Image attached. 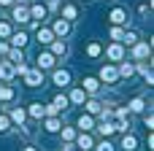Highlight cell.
Masks as SVG:
<instances>
[{
    "mask_svg": "<svg viewBox=\"0 0 154 151\" xmlns=\"http://www.w3.org/2000/svg\"><path fill=\"white\" fill-rule=\"evenodd\" d=\"M46 130H49V132H57V130H60V122H57V119H49V122H46Z\"/></svg>",
    "mask_w": 154,
    "mask_h": 151,
    "instance_id": "cell-29",
    "label": "cell"
},
{
    "mask_svg": "<svg viewBox=\"0 0 154 151\" xmlns=\"http://www.w3.org/2000/svg\"><path fill=\"white\" fill-rule=\"evenodd\" d=\"M122 41L133 46V43H138V35H135V32H125V38H122Z\"/></svg>",
    "mask_w": 154,
    "mask_h": 151,
    "instance_id": "cell-28",
    "label": "cell"
},
{
    "mask_svg": "<svg viewBox=\"0 0 154 151\" xmlns=\"http://www.w3.org/2000/svg\"><path fill=\"white\" fill-rule=\"evenodd\" d=\"M79 127L81 130H92V116H79Z\"/></svg>",
    "mask_w": 154,
    "mask_h": 151,
    "instance_id": "cell-21",
    "label": "cell"
},
{
    "mask_svg": "<svg viewBox=\"0 0 154 151\" xmlns=\"http://www.w3.org/2000/svg\"><path fill=\"white\" fill-rule=\"evenodd\" d=\"M68 81H70V73L68 70H54V84L57 86H65Z\"/></svg>",
    "mask_w": 154,
    "mask_h": 151,
    "instance_id": "cell-4",
    "label": "cell"
},
{
    "mask_svg": "<svg viewBox=\"0 0 154 151\" xmlns=\"http://www.w3.org/2000/svg\"><path fill=\"white\" fill-rule=\"evenodd\" d=\"M38 41H41V43H51V41H54V32L46 30V27H38Z\"/></svg>",
    "mask_w": 154,
    "mask_h": 151,
    "instance_id": "cell-6",
    "label": "cell"
},
{
    "mask_svg": "<svg viewBox=\"0 0 154 151\" xmlns=\"http://www.w3.org/2000/svg\"><path fill=\"white\" fill-rule=\"evenodd\" d=\"M111 22H114V24H125V22H127V11H125V8H114V11H111Z\"/></svg>",
    "mask_w": 154,
    "mask_h": 151,
    "instance_id": "cell-2",
    "label": "cell"
},
{
    "mask_svg": "<svg viewBox=\"0 0 154 151\" xmlns=\"http://www.w3.org/2000/svg\"><path fill=\"white\" fill-rule=\"evenodd\" d=\"M79 149H81V151H89V149H92V138H89L87 132L79 135Z\"/></svg>",
    "mask_w": 154,
    "mask_h": 151,
    "instance_id": "cell-11",
    "label": "cell"
},
{
    "mask_svg": "<svg viewBox=\"0 0 154 151\" xmlns=\"http://www.w3.org/2000/svg\"><path fill=\"white\" fill-rule=\"evenodd\" d=\"M24 151H35V149H24Z\"/></svg>",
    "mask_w": 154,
    "mask_h": 151,
    "instance_id": "cell-39",
    "label": "cell"
},
{
    "mask_svg": "<svg viewBox=\"0 0 154 151\" xmlns=\"http://www.w3.org/2000/svg\"><path fill=\"white\" fill-rule=\"evenodd\" d=\"M24 84H27V86H41V84H43L41 68H38V70H24Z\"/></svg>",
    "mask_w": 154,
    "mask_h": 151,
    "instance_id": "cell-1",
    "label": "cell"
},
{
    "mask_svg": "<svg viewBox=\"0 0 154 151\" xmlns=\"http://www.w3.org/2000/svg\"><path fill=\"white\" fill-rule=\"evenodd\" d=\"M97 89H100V81L97 78H84V92H92L95 95Z\"/></svg>",
    "mask_w": 154,
    "mask_h": 151,
    "instance_id": "cell-9",
    "label": "cell"
},
{
    "mask_svg": "<svg viewBox=\"0 0 154 151\" xmlns=\"http://www.w3.org/2000/svg\"><path fill=\"white\" fill-rule=\"evenodd\" d=\"M62 138H65V140H73V138H76V132H73L70 127H65V130H62Z\"/></svg>",
    "mask_w": 154,
    "mask_h": 151,
    "instance_id": "cell-32",
    "label": "cell"
},
{
    "mask_svg": "<svg viewBox=\"0 0 154 151\" xmlns=\"http://www.w3.org/2000/svg\"><path fill=\"white\" fill-rule=\"evenodd\" d=\"M11 119L22 124V122H24V111H22V108H14V111H11Z\"/></svg>",
    "mask_w": 154,
    "mask_h": 151,
    "instance_id": "cell-26",
    "label": "cell"
},
{
    "mask_svg": "<svg viewBox=\"0 0 154 151\" xmlns=\"http://www.w3.org/2000/svg\"><path fill=\"white\" fill-rule=\"evenodd\" d=\"M51 108H54V111H65V108H68V97H65V95H57L54 103H51Z\"/></svg>",
    "mask_w": 154,
    "mask_h": 151,
    "instance_id": "cell-10",
    "label": "cell"
},
{
    "mask_svg": "<svg viewBox=\"0 0 154 151\" xmlns=\"http://www.w3.org/2000/svg\"><path fill=\"white\" fill-rule=\"evenodd\" d=\"M0 100H14V89L11 86H0Z\"/></svg>",
    "mask_w": 154,
    "mask_h": 151,
    "instance_id": "cell-22",
    "label": "cell"
},
{
    "mask_svg": "<svg viewBox=\"0 0 154 151\" xmlns=\"http://www.w3.org/2000/svg\"><path fill=\"white\" fill-rule=\"evenodd\" d=\"M87 111H89V113H100V111H103V105H100L97 100H89V103H87Z\"/></svg>",
    "mask_w": 154,
    "mask_h": 151,
    "instance_id": "cell-20",
    "label": "cell"
},
{
    "mask_svg": "<svg viewBox=\"0 0 154 151\" xmlns=\"http://www.w3.org/2000/svg\"><path fill=\"white\" fill-rule=\"evenodd\" d=\"M0 132H8V116H0Z\"/></svg>",
    "mask_w": 154,
    "mask_h": 151,
    "instance_id": "cell-34",
    "label": "cell"
},
{
    "mask_svg": "<svg viewBox=\"0 0 154 151\" xmlns=\"http://www.w3.org/2000/svg\"><path fill=\"white\" fill-rule=\"evenodd\" d=\"M97 151H114V146H111V143H108V140H103V143H100V146H97Z\"/></svg>",
    "mask_w": 154,
    "mask_h": 151,
    "instance_id": "cell-35",
    "label": "cell"
},
{
    "mask_svg": "<svg viewBox=\"0 0 154 151\" xmlns=\"http://www.w3.org/2000/svg\"><path fill=\"white\" fill-rule=\"evenodd\" d=\"M0 3H3V5H11V0H0Z\"/></svg>",
    "mask_w": 154,
    "mask_h": 151,
    "instance_id": "cell-37",
    "label": "cell"
},
{
    "mask_svg": "<svg viewBox=\"0 0 154 151\" xmlns=\"http://www.w3.org/2000/svg\"><path fill=\"white\" fill-rule=\"evenodd\" d=\"M111 38H114V41H122V38H125V32H122L119 27H114V30H111Z\"/></svg>",
    "mask_w": 154,
    "mask_h": 151,
    "instance_id": "cell-30",
    "label": "cell"
},
{
    "mask_svg": "<svg viewBox=\"0 0 154 151\" xmlns=\"http://www.w3.org/2000/svg\"><path fill=\"white\" fill-rule=\"evenodd\" d=\"M114 130H116V124H111V122H103V124H100V132H103V135H111Z\"/></svg>",
    "mask_w": 154,
    "mask_h": 151,
    "instance_id": "cell-27",
    "label": "cell"
},
{
    "mask_svg": "<svg viewBox=\"0 0 154 151\" xmlns=\"http://www.w3.org/2000/svg\"><path fill=\"white\" fill-rule=\"evenodd\" d=\"M100 51H103V49H100V43H89V46H87V54H89V57H97Z\"/></svg>",
    "mask_w": 154,
    "mask_h": 151,
    "instance_id": "cell-24",
    "label": "cell"
},
{
    "mask_svg": "<svg viewBox=\"0 0 154 151\" xmlns=\"http://www.w3.org/2000/svg\"><path fill=\"white\" fill-rule=\"evenodd\" d=\"M68 30H70V24H68V19H60V22L54 24V32H60V35H68Z\"/></svg>",
    "mask_w": 154,
    "mask_h": 151,
    "instance_id": "cell-14",
    "label": "cell"
},
{
    "mask_svg": "<svg viewBox=\"0 0 154 151\" xmlns=\"http://www.w3.org/2000/svg\"><path fill=\"white\" fill-rule=\"evenodd\" d=\"M11 62H16V65L22 62V51H19V49H14V51H11Z\"/></svg>",
    "mask_w": 154,
    "mask_h": 151,
    "instance_id": "cell-31",
    "label": "cell"
},
{
    "mask_svg": "<svg viewBox=\"0 0 154 151\" xmlns=\"http://www.w3.org/2000/svg\"><path fill=\"white\" fill-rule=\"evenodd\" d=\"M108 57H111V59H122V46H119V43H114V46L108 49Z\"/></svg>",
    "mask_w": 154,
    "mask_h": 151,
    "instance_id": "cell-19",
    "label": "cell"
},
{
    "mask_svg": "<svg viewBox=\"0 0 154 151\" xmlns=\"http://www.w3.org/2000/svg\"><path fill=\"white\" fill-rule=\"evenodd\" d=\"M76 14H79V11H76V5H65V11H62V16H65V19H76Z\"/></svg>",
    "mask_w": 154,
    "mask_h": 151,
    "instance_id": "cell-23",
    "label": "cell"
},
{
    "mask_svg": "<svg viewBox=\"0 0 154 151\" xmlns=\"http://www.w3.org/2000/svg\"><path fill=\"white\" fill-rule=\"evenodd\" d=\"M65 151H76V146H68V149H65Z\"/></svg>",
    "mask_w": 154,
    "mask_h": 151,
    "instance_id": "cell-38",
    "label": "cell"
},
{
    "mask_svg": "<svg viewBox=\"0 0 154 151\" xmlns=\"http://www.w3.org/2000/svg\"><path fill=\"white\" fill-rule=\"evenodd\" d=\"M30 16H32V19H46V8H43V5H32V8H30Z\"/></svg>",
    "mask_w": 154,
    "mask_h": 151,
    "instance_id": "cell-13",
    "label": "cell"
},
{
    "mask_svg": "<svg viewBox=\"0 0 154 151\" xmlns=\"http://www.w3.org/2000/svg\"><path fill=\"white\" fill-rule=\"evenodd\" d=\"M130 108H133V111H143V100H133Z\"/></svg>",
    "mask_w": 154,
    "mask_h": 151,
    "instance_id": "cell-33",
    "label": "cell"
},
{
    "mask_svg": "<svg viewBox=\"0 0 154 151\" xmlns=\"http://www.w3.org/2000/svg\"><path fill=\"white\" fill-rule=\"evenodd\" d=\"M133 70H135L133 65H122V68H119L116 73H119V76H125V78H130V76H133Z\"/></svg>",
    "mask_w": 154,
    "mask_h": 151,
    "instance_id": "cell-25",
    "label": "cell"
},
{
    "mask_svg": "<svg viewBox=\"0 0 154 151\" xmlns=\"http://www.w3.org/2000/svg\"><path fill=\"white\" fill-rule=\"evenodd\" d=\"M149 49H152L149 43H138V46H135V57H138V59H143V57H149Z\"/></svg>",
    "mask_w": 154,
    "mask_h": 151,
    "instance_id": "cell-15",
    "label": "cell"
},
{
    "mask_svg": "<svg viewBox=\"0 0 154 151\" xmlns=\"http://www.w3.org/2000/svg\"><path fill=\"white\" fill-rule=\"evenodd\" d=\"M54 65V57L51 54H38V68L43 70V68H51Z\"/></svg>",
    "mask_w": 154,
    "mask_h": 151,
    "instance_id": "cell-8",
    "label": "cell"
},
{
    "mask_svg": "<svg viewBox=\"0 0 154 151\" xmlns=\"http://www.w3.org/2000/svg\"><path fill=\"white\" fill-rule=\"evenodd\" d=\"M5 35H11V27L8 24H0V38H5Z\"/></svg>",
    "mask_w": 154,
    "mask_h": 151,
    "instance_id": "cell-36",
    "label": "cell"
},
{
    "mask_svg": "<svg viewBox=\"0 0 154 151\" xmlns=\"http://www.w3.org/2000/svg\"><path fill=\"white\" fill-rule=\"evenodd\" d=\"M11 43H14L16 49H19V46H24V43H27V35H24V32H16V35L11 38Z\"/></svg>",
    "mask_w": 154,
    "mask_h": 151,
    "instance_id": "cell-17",
    "label": "cell"
},
{
    "mask_svg": "<svg viewBox=\"0 0 154 151\" xmlns=\"http://www.w3.org/2000/svg\"><path fill=\"white\" fill-rule=\"evenodd\" d=\"M84 97H87V95H84V89H73V92H70V103H76V105H81V103H84Z\"/></svg>",
    "mask_w": 154,
    "mask_h": 151,
    "instance_id": "cell-16",
    "label": "cell"
},
{
    "mask_svg": "<svg viewBox=\"0 0 154 151\" xmlns=\"http://www.w3.org/2000/svg\"><path fill=\"white\" fill-rule=\"evenodd\" d=\"M135 146H138L135 135H127V132H125V138H122V149H127V151H135Z\"/></svg>",
    "mask_w": 154,
    "mask_h": 151,
    "instance_id": "cell-7",
    "label": "cell"
},
{
    "mask_svg": "<svg viewBox=\"0 0 154 151\" xmlns=\"http://www.w3.org/2000/svg\"><path fill=\"white\" fill-rule=\"evenodd\" d=\"M51 51H54V54H60V57H62V54H65V51H68V49H65V43H62V41H51Z\"/></svg>",
    "mask_w": 154,
    "mask_h": 151,
    "instance_id": "cell-18",
    "label": "cell"
},
{
    "mask_svg": "<svg viewBox=\"0 0 154 151\" xmlns=\"http://www.w3.org/2000/svg\"><path fill=\"white\" fill-rule=\"evenodd\" d=\"M14 19H16V22H27V19H30V11H27L24 5H16V8H14Z\"/></svg>",
    "mask_w": 154,
    "mask_h": 151,
    "instance_id": "cell-5",
    "label": "cell"
},
{
    "mask_svg": "<svg viewBox=\"0 0 154 151\" xmlns=\"http://www.w3.org/2000/svg\"><path fill=\"white\" fill-rule=\"evenodd\" d=\"M100 78L108 81V84H114V81L119 78V73H116V68H103V70H100Z\"/></svg>",
    "mask_w": 154,
    "mask_h": 151,
    "instance_id": "cell-3",
    "label": "cell"
},
{
    "mask_svg": "<svg viewBox=\"0 0 154 151\" xmlns=\"http://www.w3.org/2000/svg\"><path fill=\"white\" fill-rule=\"evenodd\" d=\"M43 113H46V108H43L41 103H32V105H30V116H32V119H41Z\"/></svg>",
    "mask_w": 154,
    "mask_h": 151,
    "instance_id": "cell-12",
    "label": "cell"
}]
</instances>
